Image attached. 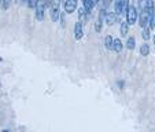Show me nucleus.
I'll return each mask as SVG.
<instances>
[{
  "label": "nucleus",
  "instance_id": "f257e3e1",
  "mask_svg": "<svg viewBox=\"0 0 155 132\" xmlns=\"http://www.w3.org/2000/svg\"><path fill=\"white\" fill-rule=\"evenodd\" d=\"M125 15H126V22H128L129 26H130V25H135L136 22H137L139 11H137V8H136L135 6H130V4H129V7H128V10H126Z\"/></svg>",
  "mask_w": 155,
  "mask_h": 132
},
{
  "label": "nucleus",
  "instance_id": "f03ea898",
  "mask_svg": "<svg viewBox=\"0 0 155 132\" xmlns=\"http://www.w3.org/2000/svg\"><path fill=\"white\" fill-rule=\"evenodd\" d=\"M61 3L62 0H54L52 2V6L50 7V15H51V19L52 22H58L59 17H61Z\"/></svg>",
  "mask_w": 155,
  "mask_h": 132
},
{
  "label": "nucleus",
  "instance_id": "7ed1b4c3",
  "mask_svg": "<svg viewBox=\"0 0 155 132\" xmlns=\"http://www.w3.org/2000/svg\"><path fill=\"white\" fill-rule=\"evenodd\" d=\"M150 18H151V15H150V11L147 8L141 10L140 12H139V25H140V28H148L150 25Z\"/></svg>",
  "mask_w": 155,
  "mask_h": 132
},
{
  "label": "nucleus",
  "instance_id": "20e7f679",
  "mask_svg": "<svg viewBox=\"0 0 155 132\" xmlns=\"http://www.w3.org/2000/svg\"><path fill=\"white\" fill-rule=\"evenodd\" d=\"M45 10H47V7H45V2H44V0H37V4H36V7H35L36 19H37V21H43Z\"/></svg>",
  "mask_w": 155,
  "mask_h": 132
},
{
  "label": "nucleus",
  "instance_id": "39448f33",
  "mask_svg": "<svg viewBox=\"0 0 155 132\" xmlns=\"http://www.w3.org/2000/svg\"><path fill=\"white\" fill-rule=\"evenodd\" d=\"M120 21V15L115 14L114 11L113 12H107L104 17V24L107 25V26H113V25L115 24V22H118Z\"/></svg>",
  "mask_w": 155,
  "mask_h": 132
},
{
  "label": "nucleus",
  "instance_id": "423d86ee",
  "mask_svg": "<svg viewBox=\"0 0 155 132\" xmlns=\"http://www.w3.org/2000/svg\"><path fill=\"white\" fill-rule=\"evenodd\" d=\"M74 11H77V0H66L64 2V12L73 14Z\"/></svg>",
  "mask_w": 155,
  "mask_h": 132
},
{
  "label": "nucleus",
  "instance_id": "0eeeda50",
  "mask_svg": "<svg viewBox=\"0 0 155 132\" xmlns=\"http://www.w3.org/2000/svg\"><path fill=\"white\" fill-rule=\"evenodd\" d=\"M82 36H84L82 24L81 22H76V25H74V39H76V40H81Z\"/></svg>",
  "mask_w": 155,
  "mask_h": 132
},
{
  "label": "nucleus",
  "instance_id": "6e6552de",
  "mask_svg": "<svg viewBox=\"0 0 155 132\" xmlns=\"http://www.w3.org/2000/svg\"><path fill=\"white\" fill-rule=\"evenodd\" d=\"M122 48H124V44H122V41H121V39H118V37L114 39V40H113V51L120 54L121 51H122Z\"/></svg>",
  "mask_w": 155,
  "mask_h": 132
},
{
  "label": "nucleus",
  "instance_id": "1a4fd4ad",
  "mask_svg": "<svg viewBox=\"0 0 155 132\" xmlns=\"http://www.w3.org/2000/svg\"><path fill=\"white\" fill-rule=\"evenodd\" d=\"M135 47H136V40H135V37L133 36H129L128 39H126V48L128 50H135Z\"/></svg>",
  "mask_w": 155,
  "mask_h": 132
},
{
  "label": "nucleus",
  "instance_id": "9d476101",
  "mask_svg": "<svg viewBox=\"0 0 155 132\" xmlns=\"http://www.w3.org/2000/svg\"><path fill=\"white\" fill-rule=\"evenodd\" d=\"M114 12L118 15L122 14V0H114Z\"/></svg>",
  "mask_w": 155,
  "mask_h": 132
},
{
  "label": "nucleus",
  "instance_id": "9b49d317",
  "mask_svg": "<svg viewBox=\"0 0 155 132\" xmlns=\"http://www.w3.org/2000/svg\"><path fill=\"white\" fill-rule=\"evenodd\" d=\"M150 51H151V48H150V46L147 43H143L140 46V55H143V56L150 55Z\"/></svg>",
  "mask_w": 155,
  "mask_h": 132
},
{
  "label": "nucleus",
  "instance_id": "f8f14e48",
  "mask_svg": "<svg viewBox=\"0 0 155 132\" xmlns=\"http://www.w3.org/2000/svg\"><path fill=\"white\" fill-rule=\"evenodd\" d=\"M128 32H129V25H128V22H122L121 24V26H120V33H121V36H128Z\"/></svg>",
  "mask_w": 155,
  "mask_h": 132
},
{
  "label": "nucleus",
  "instance_id": "ddd939ff",
  "mask_svg": "<svg viewBox=\"0 0 155 132\" xmlns=\"http://www.w3.org/2000/svg\"><path fill=\"white\" fill-rule=\"evenodd\" d=\"M77 11H78V22H81V24H82V22H84V19L88 17V14H87V11H85L84 7L78 8Z\"/></svg>",
  "mask_w": 155,
  "mask_h": 132
},
{
  "label": "nucleus",
  "instance_id": "4468645a",
  "mask_svg": "<svg viewBox=\"0 0 155 132\" xmlns=\"http://www.w3.org/2000/svg\"><path fill=\"white\" fill-rule=\"evenodd\" d=\"M113 40H114V39H113L111 36H106L104 37V47L107 48V50H113Z\"/></svg>",
  "mask_w": 155,
  "mask_h": 132
},
{
  "label": "nucleus",
  "instance_id": "2eb2a0df",
  "mask_svg": "<svg viewBox=\"0 0 155 132\" xmlns=\"http://www.w3.org/2000/svg\"><path fill=\"white\" fill-rule=\"evenodd\" d=\"M141 37L144 39V40H150V37H151V30L148 29V28H144L143 32H141Z\"/></svg>",
  "mask_w": 155,
  "mask_h": 132
},
{
  "label": "nucleus",
  "instance_id": "dca6fc26",
  "mask_svg": "<svg viewBox=\"0 0 155 132\" xmlns=\"http://www.w3.org/2000/svg\"><path fill=\"white\" fill-rule=\"evenodd\" d=\"M106 14H107V12H106V10L102 7V8L99 10V19H97V22L103 24V22H104V17H106Z\"/></svg>",
  "mask_w": 155,
  "mask_h": 132
},
{
  "label": "nucleus",
  "instance_id": "f3484780",
  "mask_svg": "<svg viewBox=\"0 0 155 132\" xmlns=\"http://www.w3.org/2000/svg\"><path fill=\"white\" fill-rule=\"evenodd\" d=\"M147 2L148 0H137V6H139V11L147 8Z\"/></svg>",
  "mask_w": 155,
  "mask_h": 132
},
{
  "label": "nucleus",
  "instance_id": "a211bd4d",
  "mask_svg": "<svg viewBox=\"0 0 155 132\" xmlns=\"http://www.w3.org/2000/svg\"><path fill=\"white\" fill-rule=\"evenodd\" d=\"M129 7V0H122V14H125Z\"/></svg>",
  "mask_w": 155,
  "mask_h": 132
},
{
  "label": "nucleus",
  "instance_id": "6ab92c4d",
  "mask_svg": "<svg viewBox=\"0 0 155 132\" xmlns=\"http://www.w3.org/2000/svg\"><path fill=\"white\" fill-rule=\"evenodd\" d=\"M36 4H37V0H28V4H26V6L29 7V8H35Z\"/></svg>",
  "mask_w": 155,
  "mask_h": 132
},
{
  "label": "nucleus",
  "instance_id": "aec40b11",
  "mask_svg": "<svg viewBox=\"0 0 155 132\" xmlns=\"http://www.w3.org/2000/svg\"><path fill=\"white\" fill-rule=\"evenodd\" d=\"M102 3H103V8H108L110 7V4L113 3V0H102Z\"/></svg>",
  "mask_w": 155,
  "mask_h": 132
},
{
  "label": "nucleus",
  "instance_id": "412c9836",
  "mask_svg": "<svg viewBox=\"0 0 155 132\" xmlns=\"http://www.w3.org/2000/svg\"><path fill=\"white\" fill-rule=\"evenodd\" d=\"M44 2H45V7H47V8H50V7L52 6V2H54V0H44Z\"/></svg>",
  "mask_w": 155,
  "mask_h": 132
},
{
  "label": "nucleus",
  "instance_id": "4be33fe9",
  "mask_svg": "<svg viewBox=\"0 0 155 132\" xmlns=\"http://www.w3.org/2000/svg\"><path fill=\"white\" fill-rule=\"evenodd\" d=\"M124 84H125V83H124V81H118V85H120L121 88H124Z\"/></svg>",
  "mask_w": 155,
  "mask_h": 132
},
{
  "label": "nucleus",
  "instance_id": "5701e85b",
  "mask_svg": "<svg viewBox=\"0 0 155 132\" xmlns=\"http://www.w3.org/2000/svg\"><path fill=\"white\" fill-rule=\"evenodd\" d=\"M99 2H100V0H92V3H94V4H95V6H96V4H97V3H99Z\"/></svg>",
  "mask_w": 155,
  "mask_h": 132
},
{
  "label": "nucleus",
  "instance_id": "b1692460",
  "mask_svg": "<svg viewBox=\"0 0 155 132\" xmlns=\"http://www.w3.org/2000/svg\"><path fill=\"white\" fill-rule=\"evenodd\" d=\"M19 2H21L22 4H28V0H19Z\"/></svg>",
  "mask_w": 155,
  "mask_h": 132
},
{
  "label": "nucleus",
  "instance_id": "393cba45",
  "mask_svg": "<svg viewBox=\"0 0 155 132\" xmlns=\"http://www.w3.org/2000/svg\"><path fill=\"white\" fill-rule=\"evenodd\" d=\"M0 132H10V129H2Z\"/></svg>",
  "mask_w": 155,
  "mask_h": 132
},
{
  "label": "nucleus",
  "instance_id": "a878e982",
  "mask_svg": "<svg viewBox=\"0 0 155 132\" xmlns=\"http://www.w3.org/2000/svg\"><path fill=\"white\" fill-rule=\"evenodd\" d=\"M154 44H155V35H154Z\"/></svg>",
  "mask_w": 155,
  "mask_h": 132
},
{
  "label": "nucleus",
  "instance_id": "bb28decb",
  "mask_svg": "<svg viewBox=\"0 0 155 132\" xmlns=\"http://www.w3.org/2000/svg\"><path fill=\"white\" fill-rule=\"evenodd\" d=\"M12 2H19V0H12Z\"/></svg>",
  "mask_w": 155,
  "mask_h": 132
}]
</instances>
